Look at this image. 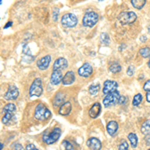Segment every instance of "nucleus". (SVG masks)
Listing matches in <instances>:
<instances>
[{"label": "nucleus", "mask_w": 150, "mask_h": 150, "mask_svg": "<svg viewBox=\"0 0 150 150\" xmlns=\"http://www.w3.org/2000/svg\"><path fill=\"white\" fill-rule=\"evenodd\" d=\"M99 16L96 12L94 11H87L83 16L82 23L85 27H93L96 23L98 22Z\"/></svg>", "instance_id": "obj_1"}, {"label": "nucleus", "mask_w": 150, "mask_h": 150, "mask_svg": "<svg viewBox=\"0 0 150 150\" xmlns=\"http://www.w3.org/2000/svg\"><path fill=\"white\" fill-rule=\"evenodd\" d=\"M78 20H77L76 15L73 13H65L61 17V24L65 28H73L77 25Z\"/></svg>", "instance_id": "obj_2"}, {"label": "nucleus", "mask_w": 150, "mask_h": 150, "mask_svg": "<svg viewBox=\"0 0 150 150\" xmlns=\"http://www.w3.org/2000/svg\"><path fill=\"white\" fill-rule=\"evenodd\" d=\"M119 99H120V94L117 90H115L111 93H108L104 97L103 104L105 107H111V106H114L117 103H119Z\"/></svg>", "instance_id": "obj_3"}, {"label": "nucleus", "mask_w": 150, "mask_h": 150, "mask_svg": "<svg viewBox=\"0 0 150 150\" xmlns=\"http://www.w3.org/2000/svg\"><path fill=\"white\" fill-rule=\"evenodd\" d=\"M42 93H43L42 81H41L40 78H36L35 80L33 81L32 85L30 86V89H29V95L39 97Z\"/></svg>", "instance_id": "obj_4"}, {"label": "nucleus", "mask_w": 150, "mask_h": 150, "mask_svg": "<svg viewBox=\"0 0 150 150\" xmlns=\"http://www.w3.org/2000/svg\"><path fill=\"white\" fill-rule=\"evenodd\" d=\"M60 135H61V130H60V128L56 127L52 130L51 133L43 135V141L46 144H53L59 139Z\"/></svg>", "instance_id": "obj_5"}, {"label": "nucleus", "mask_w": 150, "mask_h": 150, "mask_svg": "<svg viewBox=\"0 0 150 150\" xmlns=\"http://www.w3.org/2000/svg\"><path fill=\"white\" fill-rule=\"evenodd\" d=\"M118 19L122 24H131L137 19V15L133 11H124L119 14Z\"/></svg>", "instance_id": "obj_6"}, {"label": "nucleus", "mask_w": 150, "mask_h": 150, "mask_svg": "<svg viewBox=\"0 0 150 150\" xmlns=\"http://www.w3.org/2000/svg\"><path fill=\"white\" fill-rule=\"evenodd\" d=\"M18 95H19V91L17 87L11 85L9 86L8 90L6 91L5 95H4V99L5 100H15V99H17Z\"/></svg>", "instance_id": "obj_7"}, {"label": "nucleus", "mask_w": 150, "mask_h": 150, "mask_svg": "<svg viewBox=\"0 0 150 150\" xmlns=\"http://www.w3.org/2000/svg\"><path fill=\"white\" fill-rule=\"evenodd\" d=\"M118 87V83L113 80H106L103 85V93L107 95L108 93H111L115 91Z\"/></svg>", "instance_id": "obj_8"}, {"label": "nucleus", "mask_w": 150, "mask_h": 150, "mask_svg": "<svg viewBox=\"0 0 150 150\" xmlns=\"http://www.w3.org/2000/svg\"><path fill=\"white\" fill-rule=\"evenodd\" d=\"M92 72H93V69L89 63H84L80 68L78 69V74L80 75L81 77H84V78L90 77V75L92 74Z\"/></svg>", "instance_id": "obj_9"}, {"label": "nucleus", "mask_w": 150, "mask_h": 150, "mask_svg": "<svg viewBox=\"0 0 150 150\" xmlns=\"http://www.w3.org/2000/svg\"><path fill=\"white\" fill-rule=\"evenodd\" d=\"M68 67V61L65 59L64 57H59L55 60L54 64H53V70H62L66 69Z\"/></svg>", "instance_id": "obj_10"}, {"label": "nucleus", "mask_w": 150, "mask_h": 150, "mask_svg": "<svg viewBox=\"0 0 150 150\" xmlns=\"http://www.w3.org/2000/svg\"><path fill=\"white\" fill-rule=\"evenodd\" d=\"M62 79H63V75L60 70H53L51 77H50V82L53 85H57L59 83H62Z\"/></svg>", "instance_id": "obj_11"}, {"label": "nucleus", "mask_w": 150, "mask_h": 150, "mask_svg": "<svg viewBox=\"0 0 150 150\" xmlns=\"http://www.w3.org/2000/svg\"><path fill=\"white\" fill-rule=\"evenodd\" d=\"M87 146L91 150H100L102 148V144H101L100 140L96 137H91L87 140Z\"/></svg>", "instance_id": "obj_12"}, {"label": "nucleus", "mask_w": 150, "mask_h": 150, "mask_svg": "<svg viewBox=\"0 0 150 150\" xmlns=\"http://www.w3.org/2000/svg\"><path fill=\"white\" fill-rule=\"evenodd\" d=\"M47 108L42 104H38L35 109V118L38 120H45V113H46Z\"/></svg>", "instance_id": "obj_13"}, {"label": "nucleus", "mask_w": 150, "mask_h": 150, "mask_svg": "<svg viewBox=\"0 0 150 150\" xmlns=\"http://www.w3.org/2000/svg\"><path fill=\"white\" fill-rule=\"evenodd\" d=\"M50 61H51V56L50 55H46V56L40 58L37 61V67L40 70H45L48 68L50 64Z\"/></svg>", "instance_id": "obj_14"}, {"label": "nucleus", "mask_w": 150, "mask_h": 150, "mask_svg": "<svg viewBox=\"0 0 150 150\" xmlns=\"http://www.w3.org/2000/svg\"><path fill=\"white\" fill-rule=\"evenodd\" d=\"M89 113V116L91 118H97L101 113V105L99 102H95L92 105V107L89 109L88 111Z\"/></svg>", "instance_id": "obj_15"}, {"label": "nucleus", "mask_w": 150, "mask_h": 150, "mask_svg": "<svg viewBox=\"0 0 150 150\" xmlns=\"http://www.w3.org/2000/svg\"><path fill=\"white\" fill-rule=\"evenodd\" d=\"M75 81V75L73 71H68L66 72V74L63 76L62 79V84L63 85H71L72 83H74Z\"/></svg>", "instance_id": "obj_16"}, {"label": "nucleus", "mask_w": 150, "mask_h": 150, "mask_svg": "<svg viewBox=\"0 0 150 150\" xmlns=\"http://www.w3.org/2000/svg\"><path fill=\"white\" fill-rule=\"evenodd\" d=\"M71 109H72L71 103H70V102H64V104H62V105L60 106L58 113H59L60 115H62V116H67L70 112H71Z\"/></svg>", "instance_id": "obj_17"}, {"label": "nucleus", "mask_w": 150, "mask_h": 150, "mask_svg": "<svg viewBox=\"0 0 150 150\" xmlns=\"http://www.w3.org/2000/svg\"><path fill=\"white\" fill-rule=\"evenodd\" d=\"M106 130H107V133L110 136H113L118 130V123L116 121H109L107 123Z\"/></svg>", "instance_id": "obj_18"}, {"label": "nucleus", "mask_w": 150, "mask_h": 150, "mask_svg": "<svg viewBox=\"0 0 150 150\" xmlns=\"http://www.w3.org/2000/svg\"><path fill=\"white\" fill-rule=\"evenodd\" d=\"M64 98L65 95L63 93H57V95L54 98V101H53V104H54L55 107H58V106H61L62 104H64Z\"/></svg>", "instance_id": "obj_19"}, {"label": "nucleus", "mask_w": 150, "mask_h": 150, "mask_svg": "<svg viewBox=\"0 0 150 150\" xmlns=\"http://www.w3.org/2000/svg\"><path fill=\"white\" fill-rule=\"evenodd\" d=\"M88 91H89V94H90V95H93V96L96 95V94L100 91V85H99L98 83H94L92 85H90Z\"/></svg>", "instance_id": "obj_20"}, {"label": "nucleus", "mask_w": 150, "mask_h": 150, "mask_svg": "<svg viewBox=\"0 0 150 150\" xmlns=\"http://www.w3.org/2000/svg\"><path fill=\"white\" fill-rule=\"evenodd\" d=\"M141 132L144 135H148L150 134V119L146 120L141 126Z\"/></svg>", "instance_id": "obj_21"}, {"label": "nucleus", "mask_w": 150, "mask_h": 150, "mask_svg": "<svg viewBox=\"0 0 150 150\" xmlns=\"http://www.w3.org/2000/svg\"><path fill=\"white\" fill-rule=\"evenodd\" d=\"M146 3V0H131V4L134 8L136 9H141L143 8V6Z\"/></svg>", "instance_id": "obj_22"}, {"label": "nucleus", "mask_w": 150, "mask_h": 150, "mask_svg": "<svg viewBox=\"0 0 150 150\" xmlns=\"http://www.w3.org/2000/svg\"><path fill=\"white\" fill-rule=\"evenodd\" d=\"M128 139H129V142L131 144L132 147H136L137 143H138V139H137V136L135 133H129L128 134Z\"/></svg>", "instance_id": "obj_23"}, {"label": "nucleus", "mask_w": 150, "mask_h": 150, "mask_svg": "<svg viewBox=\"0 0 150 150\" xmlns=\"http://www.w3.org/2000/svg\"><path fill=\"white\" fill-rule=\"evenodd\" d=\"M16 110V106L12 103H8L6 104L5 106L3 107V112L4 113H7V112H11V113H14Z\"/></svg>", "instance_id": "obj_24"}, {"label": "nucleus", "mask_w": 150, "mask_h": 150, "mask_svg": "<svg viewBox=\"0 0 150 150\" xmlns=\"http://www.w3.org/2000/svg\"><path fill=\"white\" fill-rule=\"evenodd\" d=\"M139 54L143 58L150 57V47H143L139 50Z\"/></svg>", "instance_id": "obj_25"}, {"label": "nucleus", "mask_w": 150, "mask_h": 150, "mask_svg": "<svg viewBox=\"0 0 150 150\" xmlns=\"http://www.w3.org/2000/svg\"><path fill=\"white\" fill-rule=\"evenodd\" d=\"M109 70L112 73H118V72H120L121 71V66H120V64H118V63H112V64H110V66H109Z\"/></svg>", "instance_id": "obj_26"}, {"label": "nucleus", "mask_w": 150, "mask_h": 150, "mask_svg": "<svg viewBox=\"0 0 150 150\" xmlns=\"http://www.w3.org/2000/svg\"><path fill=\"white\" fill-rule=\"evenodd\" d=\"M100 41L103 43L104 45H108L110 43V38H109V35L107 33L103 32L100 34Z\"/></svg>", "instance_id": "obj_27"}, {"label": "nucleus", "mask_w": 150, "mask_h": 150, "mask_svg": "<svg viewBox=\"0 0 150 150\" xmlns=\"http://www.w3.org/2000/svg\"><path fill=\"white\" fill-rule=\"evenodd\" d=\"M13 116H14L13 113H11V112L4 113V116H3V118H2V123H4V124H8V123L11 121V119H12Z\"/></svg>", "instance_id": "obj_28"}, {"label": "nucleus", "mask_w": 150, "mask_h": 150, "mask_svg": "<svg viewBox=\"0 0 150 150\" xmlns=\"http://www.w3.org/2000/svg\"><path fill=\"white\" fill-rule=\"evenodd\" d=\"M142 102V95L140 93L138 94H136V95L133 97V101H132V104L134 106H137V105H139L140 103Z\"/></svg>", "instance_id": "obj_29"}, {"label": "nucleus", "mask_w": 150, "mask_h": 150, "mask_svg": "<svg viewBox=\"0 0 150 150\" xmlns=\"http://www.w3.org/2000/svg\"><path fill=\"white\" fill-rule=\"evenodd\" d=\"M63 145H65V149L66 150H75L74 147L72 146V144L67 141V140H65V141L63 142Z\"/></svg>", "instance_id": "obj_30"}, {"label": "nucleus", "mask_w": 150, "mask_h": 150, "mask_svg": "<svg viewBox=\"0 0 150 150\" xmlns=\"http://www.w3.org/2000/svg\"><path fill=\"white\" fill-rule=\"evenodd\" d=\"M119 150H128V143L126 141H122L119 144Z\"/></svg>", "instance_id": "obj_31"}, {"label": "nucleus", "mask_w": 150, "mask_h": 150, "mask_svg": "<svg viewBox=\"0 0 150 150\" xmlns=\"http://www.w3.org/2000/svg\"><path fill=\"white\" fill-rule=\"evenodd\" d=\"M133 74H134V66L130 65V66L128 67V69H127V75H128V76H132Z\"/></svg>", "instance_id": "obj_32"}, {"label": "nucleus", "mask_w": 150, "mask_h": 150, "mask_svg": "<svg viewBox=\"0 0 150 150\" xmlns=\"http://www.w3.org/2000/svg\"><path fill=\"white\" fill-rule=\"evenodd\" d=\"M52 12H53V20L57 21V19H58V8L57 7H55Z\"/></svg>", "instance_id": "obj_33"}, {"label": "nucleus", "mask_w": 150, "mask_h": 150, "mask_svg": "<svg viewBox=\"0 0 150 150\" xmlns=\"http://www.w3.org/2000/svg\"><path fill=\"white\" fill-rule=\"evenodd\" d=\"M143 89H144L145 91H147V92H148V91H150V79H149V80H147V81L144 83Z\"/></svg>", "instance_id": "obj_34"}, {"label": "nucleus", "mask_w": 150, "mask_h": 150, "mask_svg": "<svg viewBox=\"0 0 150 150\" xmlns=\"http://www.w3.org/2000/svg\"><path fill=\"white\" fill-rule=\"evenodd\" d=\"M13 148H14V150H24L22 145H21L20 143H17V142L13 144Z\"/></svg>", "instance_id": "obj_35"}, {"label": "nucleus", "mask_w": 150, "mask_h": 150, "mask_svg": "<svg viewBox=\"0 0 150 150\" xmlns=\"http://www.w3.org/2000/svg\"><path fill=\"white\" fill-rule=\"evenodd\" d=\"M26 150H38V149L36 148L34 144H32V143H29V144L26 145Z\"/></svg>", "instance_id": "obj_36"}, {"label": "nucleus", "mask_w": 150, "mask_h": 150, "mask_svg": "<svg viewBox=\"0 0 150 150\" xmlns=\"http://www.w3.org/2000/svg\"><path fill=\"white\" fill-rule=\"evenodd\" d=\"M145 142H146L147 145H150V134L146 135V137H145Z\"/></svg>", "instance_id": "obj_37"}, {"label": "nucleus", "mask_w": 150, "mask_h": 150, "mask_svg": "<svg viewBox=\"0 0 150 150\" xmlns=\"http://www.w3.org/2000/svg\"><path fill=\"white\" fill-rule=\"evenodd\" d=\"M50 115H51V112H50V110H46V113H45V120L48 119V118L50 117Z\"/></svg>", "instance_id": "obj_38"}, {"label": "nucleus", "mask_w": 150, "mask_h": 150, "mask_svg": "<svg viewBox=\"0 0 150 150\" xmlns=\"http://www.w3.org/2000/svg\"><path fill=\"white\" fill-rule=\"evenodd\" d=\"M126 97H124V96H123V97H120V99H119V104H123L124 102H126Z\"/></svg>", "instance_id": "obj_39"}, {"label": "nucleus", "mask_w": 150, "mask_h": 150, "mask_svg": "<svg viewBox=\"0 0 150 150\" xmlns=\"http://www.w3.org/2000/svg\"><path fill=\"white\" fill-rule=\"evenodd\" d=\"M146 100H147V102L150 103V91H148V92L146 93Z\"/></svg>", "instance_id": "obj_40"}, {"label": "nucleus", "mask_w": 150, "mask_h": 150, "mask_svg": "<svg viewBox=\"0 0 150 150\" xmlns=\"http://www.w3.org/2000/svg\"><path fill=\"white\" fill-rule=\"evenodd\" d=\"M11 25H12V22H11V21H9L8 23H6V25L4 26V28H8L9 26H11Z\"/></svg>", "instance_id": "obj_41"}, {"label": "nucleus", "mask_w": 150, "mask_h": 150, "mask_svg": "<svg viewBox=\"0 0 150 150\" xmlns=\"http://www.w3.org/2000/svg\"><path fill=\"white\" fill-rule=\"evenodd\" d=\"M147 65H148V67H149V68H150V60H149V61H148V63H147Z\"/></svg>", "instance_id": "obj_42"}, {"label": "nucleus", "mask_w": 150, "mask_h": 150, "mask_svg": "<svg viewBox=\"0 0 150 150\" xmlns=\"http://www.w3.org/2000/svg\"><path fill=\"white\" fill-rule=\"evenodd\" d=\"M148 31H149V32H150V24H149V25H148Z\"/></svg>", "instance_id": "obj_43"}, {"label": "nucleus", "mask_w": 150, "mask_h": 150, "mask_svg": "<svg viewBox=\"0 0 150 150\" xmlns=\"http://www.w3.org/2000/svg\"><path fill=\"white\" fill-rule=\"evenodd\" d=\"M99 1H102V0H99Z\"/></svg>", "instance_id": "obj_44"}]
</instances>
